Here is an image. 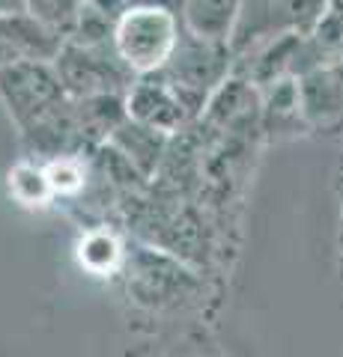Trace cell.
<instances>
[{"mask_svg": "<svg viewBox=\"0 0 343 357\" xmlns=\"http://www.w3.org/2000/svg\"><path fill=\"white\" fill-rule=\"evenodd\" d=\"M0 102L18 126L30 155H45L48 161L57 155L84 152L72 98L60 86L51 63L18 60L0 66Z\"/></svg>", "mask_w": 343, "mask_h": 357, "instance_id": "obj_1", "label": "cell"}, {"mask_svg": "<svg viewBox=\"0 0 343 357\" xmlns=\"http://www.w3.org/2000/svg\"><path fill=\"white\" fill-rule=\"evenodd\" d=\"M180 36L182 24L176 9L161 3H135L117 21L110 48L131 77H147L168 66Z\"/></svg>", "mask_w": 343, "mask_h": 357, "instance_id": "obj_2", "label": "cell"}, {"mask_svg": "<svg viewBox=\"0 0 343 357\" xmlns=\"http://www.w3.org/2000/svg\"><path fill=\"white\" fill-rule=\"evenodd\" d=\"M230 72H233V54H230L227 45L194 39L182 30V36L159 77L173 89L185 114L197 119L203 116L209 98L230 77Z\"/></svg>", "mask_w": 343, "mask_h": 357, "instance_id": "obj_3", "label": "cell"}, {"mask_svg": "<svg viewBox=\"0 0 343 357\" xmlns=\"http://www.w3.org/2000/svg\"><path fill=\"white\" fill-rule=\"evenodd\" d=\"M328 0H242L230 36V54L251 51L281 36H307Z\"/></svg>", "mask_w": 343, "mask_h": 357, "instance_id": "obj_4", "label": "cell"}, {"mask_svg": "<svg viewBox=\"0 0 343 357\" xmlns=\"http://www.w3.org/2000/svg\"><path fill=\"white\" fill-rule=\"evenodd\" d=\"M51 66L72 102L93 96H126L129 84L135 81L126 72V66L117 60L114 48H90L72 39H63Z\"/></svg>", "mask_w": 343, "mask_h": 357, "instance_id": "obj_5", "label": "cell"}, {"mask_svg": "<svg viewBox=\"0 0 343 357\" xmlns=\"http://www.w3.org/2000/svg\"><path fill=\"white\" fill-rule=\"evenodd\" d=\"M129 295L143 307L161 310V307H176L188 292L197 289V280L188 268L173 259L170 253L156 250V248H126L123 268Z\"/></svg>", "mask_w": 343, "mask_h": 357, "instance_id": "obj_6", "label": "cell"}, {"mask_svg": "<svg viewBox=\"0 0 343 357\" xmlns=\"http://www.w3.org/2000/svg\"><path fill=\"white\" fill-rule=\"evenodd\" d=\"M126 119L143 126L156 134L170 137L173 131H180L191 116L185 114L180 98L173 96V89L161 81L159 75L135 77L126 89Z\"/></svg>", "mask_w": 343, "mask_h": 357, "instance_id": "obj_7", "label": "cell"}, {"mask_svg": "<svg viewBox=\"0 0 343 357\" xmlns=\"http://www.w3.org/2000/svg\"><path fill=\"white\" fill-rule=\"evenodd\" d=\"M63 36L45 27L39 18H33L27 9L13 15H0V66L33 60L51 63L57 57Z\"/></svg>", "mask_w": 343, "mask_h": 357, "instance_id": "obj_8", "label": "cell"}, {"mask_svg": "<svg viewBox=\"0 0 343 357\" xmlns=\"http://www.w3.org/2000/svg\"><path fill=\"white\" fill-rule=\"evenodd\" d=\"M305 126H331L343 116V63H323L298 77Z\"/></svg>", "mask_w": 343, "mask_h": 357, "instance_id": "obj_9", "label": "cell"}, {"mask_svg": "<svg viewBox=\"0 0 343 357\" xmlns=\"http://www.w3.org/2000/svg\"><path fill=\"white\" fill-rule=\"evenodd\" d=\"M242 0H176V15L188 36L230 48Z\"/></svg>", "mask_w": 343, "mask_h": 357, "instance_id": "obj_10", "label": "cell"}, {"mask_svg": "<svg viewBox=\"0 0 343 357\" xmlns=\"http://www.w3.org/2000/svg\"><path fill=\"white\" fill-rule=\"evenodd\" d=\"M75 253H78V262H81L84 271H90L93 277H108V274H114L123 268L126 244L117 238L114 229L93 227L81 236Z\"/></svg>", "mask_w": 343, "mask_h": 357, "instance_id": "obj_11", "label": "cell"}, {"mask_svg": "<svg viewBox=\"0 0 343 357\" xmlns=\"http://www.w3.org/2000/svg\"><path fill=\"white\" fill-rule=\"evenodd\" d=\"M6 191L24 208H48L54 203L45 170H42V161H36V158H21L9 167Z\"/></svg>", "mask_w": 343, "mask_h": 357, "instance_id": "obj_12", "label": "cell"}, {"mask_svg": "<svg viewBox=\"0 0 343 357\" xmlns=\"http://www.w3.org/2000/svg\"><path fill=\"white\" fill-rule=\"evenodd\" d=\"M42 170H45L54 199H78L84 197L87 182H90V167L84 161V152H69V155L48 158V161H42Z\"/></svg>", "mask_w": 343, "mask_h": 357, "instance_id": "obj_13", "label": "cell"}, {"mask_svg": "<svg viewBox=\"0 0 343 357\" xmlns=\"http://www.w3.org/2000/svg\"><path fill=\"white\" fill-rule=\"evenodd\" d=\"M78 6H81V0H24L27 13L33 18H39L54 33H60L63 39L72 33V24L78 18Z\"/></svg>", "mask_w": 343, "mask_h": 357, "instance_id": "obj_14", "label": "cell"}, {"mask_svg": "<svg viewBox=\"0 0 343 357\" xmlns=\"http://www.w3.org/2000/svg\"><path fill=\"white\" fill-rule=\"evenodd\" d=\"M180 357H227V354L212 342H191Z\"/></svg>", "mask_w": 343, "mask_h": 357, "instance_id": "obj_15", "label": "cell"}, {"mask_svg": "<svg viewBox=\"0 0 343 357\" xmlns=\"http://www.w3.org/2000/svg\"><path fill=\"white\" fill-rule=\"evenodd\" d=\"M24 13V0H0V15H13Z\"/></svg>", "mask_w": 343, "mask_h": 357, "instance_id": "obj_16", "label": "cell"}, {"mask_svg": "<svg viewBox=\"0 0 343 357\" xmlns=\"http://www.w3.org/2000/svg\"><path fill=\"white\" fill-rule=\"evenodd\" d=\"M131 6L135 3H161V6H170V9H176V0H129Z\"/></svg>", "mask_w": 343, "mask_h": 357, "instance_id": "obj_17", "label": "cell"}, {"mask_svg": "<svg viewBox=\"0 0 343 357\" xmlns=\"http://www.w3.org/2000/svg\"><path fill=\"white\" fill-rule=\"evenodd\" d=\"M164 357H180V354H164Z\"/></svg>", "mask_w": 343, "mask_h": 357, "instance_id": "obj_18", "label": "cell"}]
</instances>
